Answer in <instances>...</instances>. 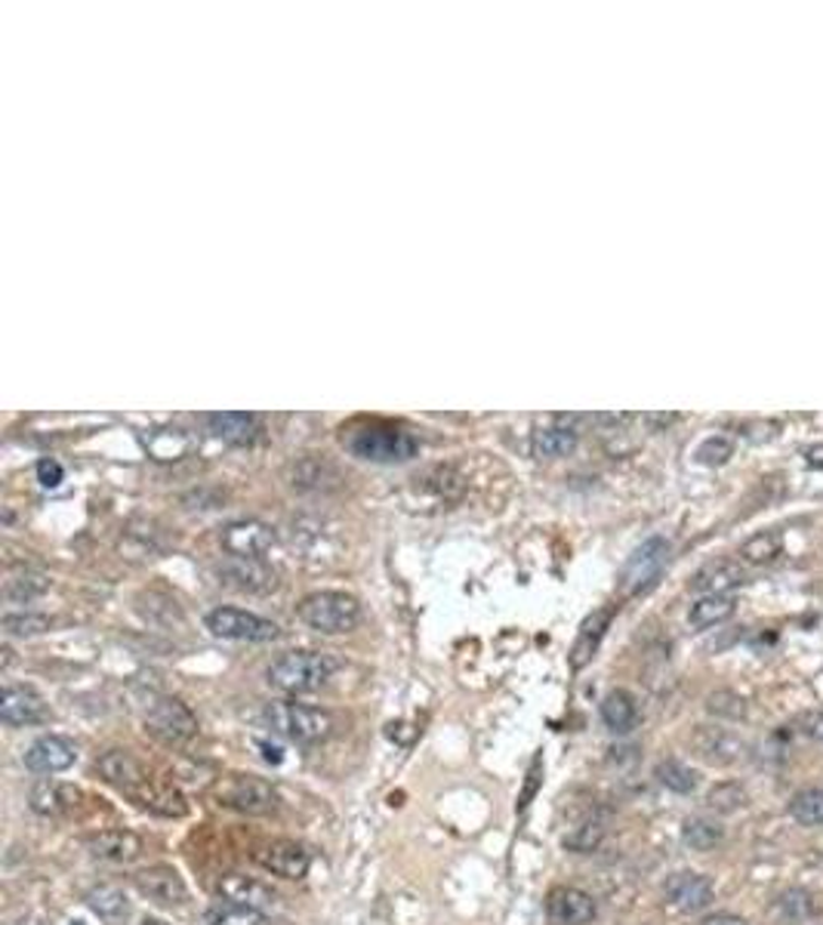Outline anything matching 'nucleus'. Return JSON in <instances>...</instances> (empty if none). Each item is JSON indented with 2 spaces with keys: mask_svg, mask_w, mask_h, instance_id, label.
<instances>
[{
  "mask_svg": "<svg viewBox=\"0 0 823 925\" xmlns=\"http://www.w3.org/2000/svg\"><path fill=\"white\" fill-rule=\"evenodd\" d=\"M734 611H737V601H734V596H703V599H698L694 605H691V611H688V623H691L694 630H710V626L725 623Z\"/></svg>",
  "mask_w": 823,
  "mask_h": 925,
  "instance_id": "26",
  "label": "nucleus"
},
{
  "mask_svg": "<svg viewBox=\"0 0 823 925\" xmlns=\"http://www.w3.org/2000/svg\"><path fill=\"white\" fill-rule=\"evenodd\" d=\"M780 552H784V534L780 531H759L740 546V559L747 564H768Z\"/></svg>",
  "mask_w": 823,
  "mask_h": 925,
  "instance_id": "30",
  "label": "nucleus"
},
{
  "mask_svg": "<svg viewBox=\"0 0 823 925\" xmlns=\"http://www.w3.org/2000/svg\"><path fill=\"white\" fill-rule=\"evenodd\" d=\"M706 709L716 716V719H725V722H740L747 719V701L734 691H713L706 697Z\"/></svg>",
  "mask_w": 823,
  "mask_h": 925,
  "instance_id": "40",
  "label": "nucleus"
},
{
  "mask_svg": "<svg viewBox=\"0 0 823 925\" xmlns=\"http://www.w3.org/2000/svg\"><path fill=\"white\" fill-rule=\"evenodd\" d=\"M669 552H673V546H669L666 537H647V540L629 556V562L624 564V571H620V589H624V596H639L647 586H654L657 577L663 574L666 562H669Z\"/></svg>",
  "mask_w": 823,
  "mask_h": 925,
  "instance_id": "7",
  "label": "nucleus"
},
{
  "mask_svg": "<svg viewBox=\"0 0 823 925\" xmlns=\"http://www.w3.org/2000/svg\"><path fill=\"white\" fill-rule=\"evenodd\" d=\"M204 925H269V916L263 910L219 901V904H214L204 913Z\"/></svg>",
  "mask_w": 823,
  "mask_h": 925,
  "instance_id": "31",
  "label": "nucleus"
},
{
  "mask_svg": "<svg viewBox=\"0 0 823 925\" xmlns=\"http://www.w3.org/2000/svg\"><path fill=\"white\" fill-rule=\"evenodd\" d=\"M216 799L244 815H269L278 808V790L253 775H232L216 783Z\"/></svg>",
  "mask_w": 823,
  "mask_h": 925,
  "instance_id": "5",
  "label": "nucleus"
},
{
  "mask_svg": "<svg viewBox=\"0 0 823 925\" xmlns=\"http://www.w3.org/2000/svg\"><path fill=\"white\" fill-rule=\"evenodd\" d=\"M595 901L592 894L571 886H558L546 894V916L555 925H586L595 920Z\"/></svg>",
  "mask_w": 823,
  "mask_h": 925,
  "instance_id": "17",
  "label": "nucleus"
},
{
  "mask_svg": "<svg viewBox=\"0 0 823 925\" xmlns=\"http://www.w3.org/2000/svg\"><path fill=\"white\" fill-rule=\"evenodd\" d=\"M96 768L111 787H118L121 793H130V796H140V790L148 783V775H145L140 759L126 750H108L106 756L96 763Z\"/></svg>",
  "mask_w": 823,
  "mask_h": 925,
  "instance_id": "19",
  "label": "nucleus"
},
{
  "mask_svg": "<svg viewBox=\"0 0 823 925\" xmlns=\"http://www.w3.org/2000/svg\"><path fill=\"white\" fill-rule=\"evenodd\" d=\"M87 849L99 861L130 864L143 854V839L130 830H99V833L87 836Z\"/></svg>",
  "mask_w": 823,
  "mask_h": 925,
  "instance_id": "20",
  "label": "nucleus"
},
{
  "mask_svg": "<svg viewBox=\"0 0 823 925\" xmlns=\"http://www.w3.org/2000/svg\"><path fill=\"white\" fill-rule=\"evenodd\" d=\"M700 925H750L743 916H737V913H713V916H706Z\"/></svg>",
  "mask_w": 823,
  "mask_h": 925,
  "instance_id": "46",
  "label": "nucleus"
},
{
  "mask_svg": "<svg viewBox=\"0 0 823 925\" xmlns=\"http://www.w3.org/2000/svg\"><path fill=\"white\" fill-rule=\"evenodd\" d=\"M87 908L106 923H121L130 916V901L118 886H96L87 891Z\"/></svg>",
  "mask_w": 823,
  "mask_h": 925,
  "instance_id": "27",
  "label": "nucleus"
},
{
  "mask_svg": "<svg viewBox=\"0 0 823 925\" xmlns=\"http://www.w3.org/2000/svg\"><path fill=\"white\" fill-rule=\"evenodd\" d=\"M81 796L74 787H65V783H56V780H40V783H35V790H32V808H35L37 815L44 817H59L65 815V812H72L74 799Z\"/></svg>",
  "mask_w": 823,
  "mask_h": 925,
  "instance_id": "23",
  "label": "nucleus"
},
{
  "mask_svg": "<svg viewBox=\"0 0 823 925\" xmlns=\"http://www.w3.org/2000/svg\"><path fill=\"white\" fill-rule=\"evenodd\" d=\"M133 886L158 908H182L189 901V889H185L180 873L173 867H164V864L133 873Z\"/></svg>",
  "mask_w": 823,
  "mask_h": 925,
  "instance_id": "11",
  "label": "nucleus"
},
{
  "mask_svg": "<svg viewBox=\"0 0 823 925\" xmlns=\"http://www.w3.org/2000/svg\"><path fill=\"white\" fill-rule=\"evenodd\" d=\"M676 414H647L644 417V423L651 426V429H663V426H669V423H676Z\"/></svg>",
  "mask_w": 823,
  "mask_h": 925,
  "instance_id": "48",
  "label": "nucleus"
},
{
  "mask_svg": "<svg viewBox=\"0 0 823 925\" xmlns=\"http://www.w3.org/2000/svg\"><path fill=\"white\" fill-rule=\"evenodd\" d=\"M207 426L216 438L229 441V445H251L256 438V417L244 411H222V414H207Z\"/></svg>",
  "mask_w": 823,
  "mask_h": 925,
  "instance_id": "24",
  "label": "nucleus"
},
{
  "mask_svg": "<svg viewBox=\"0 0 823 925\" xmlns=\"http://www.w3.org/2000/svg\"><path fill=\"white\" fill-rule=\"evenodd\" d=\"M337 660L322 652H287L269 667V685L285 694L318 691L334 676Z\"/></svg>",
  "mask_w": 823,
  "mask_h": 925,
  "instance_id": "1",
  "label": "nucleus"
},
{
  "mask_svg": "<svg viewBox=\"0 0 823 925\" xmlns=\"http://www.w3.org/2000/svg\"><path fill=\"white\" fill-rule=\"evenodd\" d=\"M0 719L10 728L40 726L50 719V707L47 701L28 685H7L3 689V701H0Z\"/></svg>",
  "mask_w": 823,
  "mask_h": 925,
  "instance_id": "13",
  "label": "nucleus"
},
{
  "mask_svg": "<svg viewBox=\"0 0 823 925\" xmlns=\"http://www.w3.org/2000/svg\"><path fill=\"white\" fill-rule=\"evenodd\" d=\"M207 630L219 638H232V642H271L281 635L278 623L251 614V611H241V608H214L207 614Z\"/></svg>",
  "mask_w": 823,
  "mask_h": 925,
  "instance_id": "8",
  "label": "nucleus"
},
{
  "mask_svg": "<svg viewBox=\"0 0 823 925\" xmlns=\"http://www.w3.org/2000/svg\"><path fill=\"white\" fill-rule=\"evenodd\" d=\"M747 583V571L737 562H728V559H718V562H710L700 568L694 574L691 586L703 593V596H731L734 589H740Z\"/></svg>",
  "mask_w": 823,
  "mask_h": 925,
  "instance_id": "21",
  "label": "nucleus"
},
{
  "mask_svg": "<svg viewBox=\"0 0 823 925\" xmlns=\"http://www.w3.org/2000/svg\"><path fill=\"white\" fill-rule=\"evenodd\" d=\"M216 891H219V898L229 901V904L263 910V913L275 908V901H278V894H275L266 883H259V879H253V876H244V873H226V876L219 879Z\"/></svg>",
  "mask_w": 823,
  "mask_h": 925,
  "instance_id": "18",
  "label": "nucleus"
},
{
  "mask_svg": "<svg viewBox=\"0 0 823 925\" xmlns=\"http://www.w3.org/2000/svg\"><path fill=\"white\" fill-rule=\"evenodd\" d=\"M734 451H737V441H734L731 436H710L706 441H700L698 451H694V460H698L700 466H725L728 460L734 457Z\"/></svg>",
  "mask_w": 823,
  "mask_h": 925,
  "instance_id": "38",
  "label": "nucleus"
},
{
  "mask_svg": "<svg viewBox=\"0 0 823 925\" xmlns=\"http://www.w3.org/2000/svg\"><path fill=\"white\" fill-rule=\"evenodd\" d=\"M806 466L808 470H821L823 472V445H811L806 451Z\"/></svg>",
  "mask_w": 823,
  "mask_h": 925,
  "instance_id": "47",
  "label": "nucleus"
},
{
  "mask_svg": "<svg viewBox=\"0 0 823 925\" xmlns=\"http://www.w3.org/2000/svg\"><path fill=\"white\" fill-rule=\"evenodd\" d=\"M789 817L802 827H823V790L808 787L789 799Z\"/></svg>",
  "mask_w": 823,
  "mask_h": 925,
  "instance_id": "32",
  "label": "nucleus"
},
{
  "mask_svg": "<svg viewBox=\"0 0 823 925\" xmlns=\"http://www.w3.org/2000/svg\"><path fill=\"white\" fill-rule=\"evenodd\" d=\"M777 910L787 916L789 923H799V920H808L811 913H814V901H811V894L808 891H787L780 901H777Z\"/></svg>",
  "mask_w": 823,
  "mask_h": 925,
  "instance_id": "42",
  "label": "nucleus"
},
{
  "mask_svg": "<svg viewBox=\"0 0 823 925\" xmlns=\"http://www.w3.org/2000/svg\"><path fill=\"white\" fill-rule=\"evenodd\" d=\"M256 861L281 879H303L308 873V864H312L305 845L293 842V839H271L256 852Z\"/></svg>",
  "mask_w": 823,
  "mask_h": 925,
  "instance_id": "15",
  "label": "nucleus"
},
{
  "mask_svg": "<svg viewBox=\"0 0 823 925\" xmlns=\"http://www.w3.org/2000/svg\"><path fill=\"white\" fill-rule=\"evenodd\" d=\"M47 589H50V581L37 571H19V574H10L3 583V596L10 601H32L44 596Z\"/></svg>",
  "mask_w": 823,
  "mask_h": 925,
  "instance_id": "36",
  "label": "nucleus"
},
{
  "mask_svg": "<svg viewBox=\"0 0 823 925\" xmlns=\"http://www.w3.org/2000/svg\"><path fill=\"white\" fill-rule=\"evenodd\" d=\"M663 891H666V901L676 910H681V913H700V910L710 908L713 898H716L713 879L694 871H679L673 873V876H666Z\"/></svg>",
  "mask_w": 823,
  "mask_h": 925,
  "instance_id": "12",
  "label": "nucleus"
},
{
  "mask_svg": "<svg viewBox=\"0 0 823 925\" xmlns=\"http://www.w3.org/2000/svg\"><path fill=\"white\" fill-rule=\"evenodd\" d=\"M219 577L241 593H251V596H269L278 589V574L263 559L226 556L219 562Z\"/></svg>",
  "mask_w": 823,
  "mask_h": 925,
  "instance_id": "10",
  "label": "nucleus"
},
{
  "mask_svg": "<svg viewBox=\"0 0 823 925\" xmlns=\"http://www.w3.org/2000/svg\"><path fill=\"white\" fill-rule=\"evenodd\" d=\"M681 839L694 852H713V849L722 845L725 830H722V824L710 820V817H688L685 827H681Z\"/></svg>",
  "mask_w": 823,
  "mask_h": 925,
  "instance_id": "29",
  "label": "nucleus"
},
{
  "mask_svg": "<svg viewBox=\"0 0 823 925\" xmlns=\"http://www.w3.org/2000/svg\"><path fill=\"white\" fill-rule=\"evenodd\" d=\"M654 778L661 780L666 790L679 793V796L694 793V787H698V771H694V768H688L685 763H679V759H663V763H657V768H654Z\"/></svg>",
  "mask_w": 823,
  "mask_h": 925,
  "instance_id": "34",
  "label": "nucleus"
},
{
  "mask_svg": "<svg viewBox=\"0 0 823 925\" xmlns=\"http://www.w3.org/2000/svg\"><path fill=\"white\" fill-rule=\"evenodd\" d=\"M74 759H77L74 744L65 741V738H59V734H44V738H37L35 744L25 750V768L35 771V775L65 771V768H72Z\"/></svg>",
  "mask_w": 823,
  "mask_h": 925,
  "instance_id": "16",
  "label": "nucleus"
},
{
  "mask_svg": "<svg viewBox=\"0 0 823 925\" xmlns=\"http://www.w3.org/2000/svg\"><path fill=\"white\" fill-rule=\"evenodd\" d=\"M540 783H543V756H534V763H531V768H528V780H524V790H521L519 796V812H528V805L534 802V796H537Z\"/></svg>",
  "mask_w": 823,
  "mask_h": 925,
  "instance_id": "43",
  "label": "nucleus"
},
{
  "mask_svg": "<svg viewBox=\"0 0 823 925\" xmlns=\"http://www.w3.org/2000/svg\"><path fill=\"white\" fill-rule=\"evenodd\" d=\"M614 611H617V608L608 605V608L592 611V614L583 620V626H580L577 642H573V648H571V670H583L592 657H595L598 645H602V638H605V633H608L610 620H614Z\"/></svg>",
  "mask_w": 823,
  "mask_h": 925,
  "instance_id": "22",
  "label": "nucleus"
},
{
  "mask_svg": "<svg viewBox=\"0 0 823 925\" xmlns=\"http://www.w3.org/2000/svg\"><path fill=\"white\" fill-rule=\"evenodd\" d=\"M327 482H337V472L334 466H327L324 460H303L293 466V478L290 485L296 490H324L330 488Z\"/></svg>",
  "mask_w": 823,
  "mask_h": 925,
  "instance_id": "35",
  "label": "nucleus"
},
{
  "mask_svg": "<svg viewBox=\"0 0 823 925\" xmlns=\"http://www.w3.org/2000/svg\"><path fill=\"white\" fill-rule=\"evenodd\" d=\"M145 448L155 460H180L192 451V438L177 426H164V429H152L145 436Z\"/></svg>",
  "mask_w": 823,
  "mask_h": 925,
  "instance_id": "28",
  "label": "nucleus"
},
{
  "mask_svg": "<svg viewBox=\"0 0 823 925\" xmlns=\"http://www.w3.org/2000/svg\"><path fill=\"white\" fill-rule=\"evenodd\" d=\"M691 750L694 756L703 759L706 765H716V768H728V765H737L743 759L747 746L743 741L728 731V728L718 726H698L691 731Z\"/></svg>",
  "mask_w": 823,
  "mask_h": 925,
  "instance_id": "9",
  "label": "nucleus"
},
{
  "mask_svg": "<svg viewBox=\"0 0 823 925\" xmlns=\"http://www.w3.org/2000/svg\"><path fill=\"white\" fill-rule=\"evenodd\" d=\"M296 614L303 620L308 630L324 635H342L352 633L361 623V601L349 593H334V589H324V593H312L300 601Z\"/></svg>",
  "mask_w": 823,
  "mask_h": 925,
  "instance_id": "2",
  "label": "nucleus"
},
{
  "mask_svg": "<svg viewBox=\"0 0 823 925\" xmlns=\"http://www.w3.org/2000/svg\"><path fill=\"white\" fill-rule=\"evenodd\" d=\"M37 478H40L44 488H59V482H62V466H59L56 460H40V463H37Z\"/></svg>",
  "mask_w": 823,
  "mask_h": 925,
  "instance_id": "45",
  "label": "nucleus"
},
{
  "mask_svg": "<svg viewBox=\"0 0 823 925\" xmlns=\"http://www.w3.org/2000/svg\"><path fill=\"white\" fill-rule=\"evenodd\" d=\"M275 546V531L263 522H232L222 531V549L226 556H241V559H263Z\"/></svg>",
  "mask_w": 823,
  "mask_h": 925,
  "instance_id": "14",
  "label": "nucleus"
},
{
  "mask_svg": "<svg viewBox=\"0 0 823 925\" xmlns=\"http://www.w3.org/2000/svg\"><path fill=\"white\" fill-rule=\"evenodd\" d=\"M346 448L361 460H376V463H395V460H408L416 454V438L404 429H398L392 423H364L349 429V436L342 438Z\"/></svg>",
  "mask_w": 823,
  "mask_h": 925,
  "instance_id": "3",
  "label": "nucleus"
},
{
  "mask_svg": "<svg viewBox=\"0 0 823 925\" xmlns=\"http://www.w3.org/2000/svg\"><path fill=\"white\" fill-rule=\"evenodd\" d=\"M145 726L158 741L170 746L189 744L197 734L195 713L177 697H155L145 709Z\"/></svg>",
  "mask_w": 823,
  "mask_h": 925,
  "instance_id": "6",
  "label": "nucleus"
},
{
  "mask_svg": "<svg viewBox=\"0 0 823 925\" xmlns=\"http://www.w3.org/2000/svg\"><path fill=\"white\" fill-rule=\"evenodd\" d=\"M796 728H799L806 738L823 744V709H808V713H799V716H796Z\"/></svg>",
  "mask_w": 823,
  "mask_h": 925,
  "instance_id": "44",
  "label": "nucleus"
},
{
  "mask_svg": "<svg viewBox=\"0 0 823 925\" xmlns=\"http://www.w3.org/2000/svg\"><path fill=\"white\" fill-rule=\"evenodd\" d=\"M266 722H269L278 734H285L296 744H322L334 734V716L322 707H308V704H296V701H278L266 707Z\"/></svg>",
  "mask_w": 823,
  "mask_h": 925,
  "instance_id": "4",
  "label": "nucleus"
},
{
  "mask_svg": "<svg viewBox=\"0 0 823 925\" xmlns=\"http://www.w3.org/2000/svg\"><path fill=\"white\" fill-rule=\"evenodd\" d=\"M50 630V617L44 614H3V633L16 635V638H28V635H40Z\"/></svg>",
  "mask_w": 823,
  "mask_h": 925,
  "instance_id": "41",
  "label": "nucleus"
},
{
  "mask_svg": "<svg viewBox=\"0 0 823 925\" xmlns=\"http://www.w3.org/2000/svg\"><path fill=\"white\" fill-rule=\"evenodd\" d=\"M577 448V429L571 426H546L534 436L537 457H568Z\"/></svg>",
  "mask_w": 823,
  "mask_h": 925,
  "instance_id": "33",
  "label": "nucleus"
},
{
  "mask_svg": "<svg viewBox=\"0 0 823 925\" xmlns=\"http://www.w3.org/2000/svg\"><path fill=\"white\" fill-rule=\"evenodd\" d=\"M602 722L614 734H629L632 728L639 726V704H636V697L624 689L610 691L608 697L602 701Z\"/></svg>",
  "mask_w": 823,
  "mask_h": 925,
  "instance_id": "25",
  "label": "nucleus"
},
{
  "mask_svg": "<svg viewBox=\"0 0 823 925\" xmlns=\"http://www.w3.org/2000/svg\"><path fill=\"white\" fill-rule=\"evenodd\" d=\"M747 802H750L747 790H743L740 783H734V780L718 783V787L710 790V796H706V805H710L713 812H718V815H734V812L747 808Z\"/></svg>",
  "mask_w": 823,
  "mask_h": 925,
  "instance_id": "37",
  "label": "nucleus"
},
{
  "mask_svg": "<svg viewBox=\"0 0 823 925\" xmlns=\"http://www.w3.org/2000/svg\"><path fill=\"white\" fill-rule=\"evenodd\" d=\"M602 842H605V824L602 820H583L580 827H573L571 833L565 836V849L577 854L595 852Z\"/></svg>",
  "mask_w": 823,
  "mask_h": 925,
  "instance_id": "39",
  "label": "nucleus"
}]
</instances>
